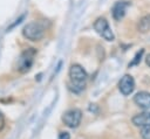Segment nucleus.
Instances as JSON below:
<instances>
[{"label": "nucleus", "mask_w": 150, "mask_h": 139, "mask_svg": "<svg viewBox=\"0 0 150 139\" xmlns=\"http://www.w3.org/2000/svg\"><path fill=\"white\" fill-rule=\"evenodd\" d=\"M127 7H128V4L125 1H117L112 9H111V14H112V18L115 20H121L124 14H125V11H127Z\"/></svg>", "instance_id": "obj_9"}, {"label": "nucleus", "mask_w": 150, "mask_h": 139, "mask_svg": "<svg viewBox=\"0 0 150 139\" xmlns=\"http://www.w3.org/2000/svg\"><path fill=\"white\" fill-rule=\"evenodd\" d=\"M57 139H70V135H69V133L68 132H61L60 134H59V138Z\"/></svg>", "instance_id": "obj_14"}, {"label": "nucleus", "mask_w": 150, "mask_h": 139, "mask_svg": "<svg viewBox=\"0 0 150 139\" xmlns=\"http://www.w3.org/2000/svg\"><path fill=\"white\" fill-rule=\"evenodd\" d=\"M118 89H120L121 93H123L124 96L130 95L135 89V81H134L132 76L124 75L121 78V81L118 82Z\"/></svg>", "instance_id": "obj_6"}, {"label": "nucleus", "mask_w": 150, "mask_h": 139, "mask_svg": "<svg viewBox=\"0 0 150 139\" xmlns=\"http://www.w3.org/2000/svg\"><path fill=\"white\" fill-rule=\"evenodd\" d=\"M46 33V26L41 21H30L22 28V35L29 41H40Z\"/></svg>", "instance_id": "obj_2"}, {"label": "nucleus", "mask_w": 150, "mask_h": 139, "mask_svg": "<svg viewBox=\"0 0 150 139\" xmlns=\"http://www.w3.org/2000/svg\"><path fill=\"white\" fill-rule=\"evenodd\" d=\"M138 29H139L141 32H148V30L150 29V15L144 16V18L139 21V23H138Z\"/></svg>", "instance_id": "obj_10"}, {"label": "nucleus", "mask_w": 150, "mask_h": 139, "mask_svg": "<svg viewBox=\"0 0 150 139\" xmlns=\"http://www.w3.org/2000/svg\"><path fill=\"white\" fill-rule=\"evenodd\" d=\"M145 62H146V64L150 67V54L146 56V58H145Z\"/></svg>", "instance_id": "obj_15"}, {"label": "nucleus", "mask_w": 150, "mask_h": 139, "mask_svg": "<svg viewBox=\"0 0 150 139\" xmlns=\"http://www.w3.org/2000/svg\"><path fill=\"white\" fill-rule=\"evenodd\" d=\"M134 102L136 105H138L142 109H150V92L148 91H139L135 95Z\"/></svg>", "instance_id": "obj_7"}, {"label": "nucleus", "mask_w": 150, "mask_h": 139, "mask_svg": "<svg viewBox=\"0 0 150 139\" xmlns=\"http://www.w3.org/2000/svg\"><path fill=\"white\" fill-rule=\"evenodd\" d=\"M94 29L104 40H107V41H114L115 35H114L111 28L109 27V23H108L107 19H104V18L96 19V21L94 22Z\"/></svg>", "instance_id": "obj_4"}, {"label": "nucleus", "mask_w": 150, "mask_h": 139, "mask_svg": "<svg viewBox=\"0 0 150 139\" xmlns=\"http://www.w3.org/2000/svg\"><path fill=\"white\" fill-rule=\"evenodd\" d=\"M5 123H6V120H5V116H4L2 112H0V131L4 130V127H5Z\"/></svg>", "instance_id": "obj_13"}, {"label": "nucleus", "mask_w": 150, "mask_h": 139, "mask_svg": "<svg viewBox=\"0 0 150 139\" xmlns=\"http://www.w3.org/2000/svg\"><path fill=\"white\" fill-rule=\"evenodd\" d=\"M68 75H69V79H70V83H69L70 90L75 93L82 92L86 88V83H87V78H88L87 71L80 64L75 63V64L70 65Z\"/></svg>", "instance_id": "obj_1"}, {"label": "nucleus", "mask_w": 150, "mask_h": 139, "mask_svg": "<svg viewBox=\"0 0 150 139\" xmlns=\"http://www.w3.org/2000/svg\"><path fill=\"white\" fill-rule=\"evenodd\" d=\"M131 120H132V124L135 126H139V127L148 126V125H150V111L137 113L136 116L132 117Z\"/></svg>", "instance_id": "obj_8"}, {"label": "nucleus", "mask_w": 150, "mask_h": 139, "mask_svg": "<svg viewBox=\"0 0 150 139\" xmlns=\"http://www.w3.org/2000/svg\"><path fill=\"white\" fill-rule=\"evenodd\" d=\"M82 119V112L80 109H70L66 111L62 116V121L70 128H75L80 125Z\"/></svg>", "instance_id": "obj_5"}, {"label": "nucleus", "mask_w": 150, "mask_h": 139, "mask_svg": "<svg viewBox=\"0 0 150 139\" xmlns=\"http://www.w3.org/2000/svg\"><path fill=\"white\" fill-rule=\"evenodd\" d=\"M143 53H144V49H141L136 55H135V57H134V61H131L130 63H129V67H132V65H135V64H137L139 61H141V57H142V55H143Z\"/></svg>", "instance_id": "obj_11"}, {"label": "nucleus", "mask_w": 150, "mask_h": 139, "mask_svg": "<svg viewBox=\"0 0 150 139\" xmlns=\"http://www.w3.org/2000/svg\"><path fill=\"white\" fill-rule=\"evenodd\" d=\"M141 137L143 139H150V125L142 127V130H141Z\"/></svg>", "instance_id": "obj_12"}, {"label": "nucleus", "mask_w": 150, "mask_h": 139, "mask_svg": "<svg viewBox=\"0 0 150 139\" xmlns=\"http://www.w3.org/2000/svg\"><path fill=\"white\" fill-rule=\"evenodd\" d=\"M36 56V49L35 48H27L25 49L16 62V70L20 74H26L30 70V68L34 64V60Z\"/></svg>", "instance_id": "obj_3"}]
</instances>
